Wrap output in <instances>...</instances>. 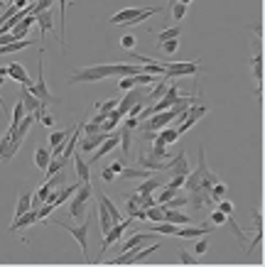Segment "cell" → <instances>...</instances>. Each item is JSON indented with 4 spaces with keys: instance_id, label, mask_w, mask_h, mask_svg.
I'll use <instances>...</instances> for the list:
<instances>
[{
    "instance_id": "cell-1",
    "label": "cell",
    "mask_w": 265,
    "mask_h": 267,
    "mask_svg": "<svg viewBox=\"0 0 265 267\" xmlns=\"http://www.w3.org/2000/svg\"><path fill=\"white\" fill-rule=\"evenodd\" d=\"M142 74V64H96L79 69L74 74H69V83H94V81H106L113 76H135Z\"/></svg>"
},
{
    "instance_id": "cell-2",
    "label": "cell",
    "mask_w": 265,
    "mask_h": 267,
    "mask_svg": "<svg viewBox=\"0 0 265 267\" xmlns=\"http://www.w3.org/2000/svg\"><path fill=\"white\" fill-rule=\"evenodd\" d=\"M157 13H162V5H150V8H140L138 5V8H125L121 13H116L108 22L110 25H118V27H123V25H138V22L150 20Z\"/></svg>"
},
{
    "instance_id": "cell-3",
    "label": "cell",
    "mask_w": 265,
    "mask_h": 267,
    "mask_svg": "<svg viewBox=\"0 0 265 267\" xmlns=\"http://www.w3.org/2000/svg\"><path fill=\"white\" fill-rule=\"evenodd\" d=\"M45 223H49V226H57V228L66 231V233H69V236H71L79 243V248H81V252H84V255L89 252V228H91V216H89L86 220H81L79 226H71V223H66V220H52V218H45Z\"/></svg>"
},
{
    "instance_id": "cell-4",
    "label": "cell",
    "mask_w": 265,
    "mask_h": 267,
    "mask_svg": "<svg viewBox=\"0 0 265 267\" xmlns=\"http://www.w3.org/2000/svg\"><path fill=\"white\" fill-rule=\"evenodd\" d=\"M27 88H30L42 103H47V106L62 101L59 96L49 94V88H47V81H45V47H42V45H40V62H37V81H32V86H27Z\"/></svg>"
},
{
    "instance_id": "cell-5",
    "label": "cell",
    "mask_w": 265,
    "mask_h": 267,
    "mask_svg": "<svg viewBox=\"0 0 265 267\" xmlns=\"http://www.w3.org/2000/svg\"><path fill=\"white\" fill-rule=\"evenodd\" d=\"M94 199V187L91 182H81V187L77 189V194L69 199V218H84L86 206Z\"/></svg>"
},
{
    "instance_id": "cell-6",
    "label": "cell",
    "mask_w": 265,
    "mask_h": 267,
    "mask_svg": "<svg viewBox=\"0 0 265 267\" xmlns=\"http://www.w3.org/2000/svg\"><path fill=\"white\" fill-rule=\"evenodd\" d=\"M202 66H199V59L197 62H165V79H179V76H194L199 74Z\"/></svg>"
},
{
    "instance_id": "cell-7",
    "label": "cell",
    "mask_w": 265,
    "mask_h": 267,
    "mask_svg": "<svg viewBox=\"0 0 265 267\" xmlns=\"http://www.w3.org/2000/svg\"><path fill=\"white\" fill-rule=\"evenodd\" d=\"M133 220H135V218H130V216H128V218L118 220V223H113V226H110V231H108V233H103V245H101V252H98V257H103L108 248H113L116 243H121V240H123L125 228H128V226H130Z\"/></svg>"
},
{
    "instance_id": "cell-8",
    "label": "cell",
    "mask_w": 265,
    "mask_h": 267,
    "mask_svg": "<svg viewBox=\"0 0 265 267\" xmlns=\"http://www.w3.org/2000/svg\"><path fill=\"white\" fill-rule=\"evenodd\" d=\"M172 120H177V115L172 110H160L155 115H150L147 120L140 123V130H147V132H160L162 127H167Z\"/></svg>"
},
{
    "instance_id": "cell-9",
    "label": "cell",
    "mask_w": 265,
    "mask_h": 267,
    "mask_svg": "<svg viewBox=\"0 0 265 267\" xmlns=\"http://www.w3.org/2000/svg\"><path fill=\"white\" fill-rule=\"evenodd\" d=\"M20 101H22V106H25L27 113H34V118H40L42 113H47V103H42L27 86H20Z\"/></svg>"
},
{
    "instance_id": "cell-10",
    "label": "cell",
    "mask_w": 265,
    "mask_h": 267,
    "mask_svg": "<svg viewBox=\"0 0 265 267\" xmlns=\"http://www.w3.org/2000/svg\"><path fill=\"white\" fill-rule=\"evenodd\" d=\"M138 101H145V94H142L140 88L135 86V88H130V91H125V96H123V101H118V113L125 118V113L133 108Z\"/></svg>"
},
{
    "instance_id": "cell-11",
    "label": "cell",
    "mask_w": 265,
    "mask_h": 267,
    "mask_svg": "<svg viewBox=\"0 0 265 267\" xmlns=\"http://www.w3.org/2000/svg\"><path fill=\"white\" fill-rule=\"evenodd\" d=\"M211 233V226H177V238H192V240H197V238L202 236H209Z\"/></svg>"
},
{
    "instance_id": "cell-12",
    "label": "cell",
    "mask_w": 265,
    "mask_h": 267,
    "mask_svg": "<svg viewBox=\"0 0 265 267\" xmlns=\"http://www.w3.org/2000/svg\"><path fill=\"white\" fill-rule=\"evenodd\" d=\"M8 79L10 81H20V86H32V79L30 74H27V69L22 66V64H8Z\"/></svg>"
},
{
    "instance_id": "cell-13",
    "label": "cell",
    "mask_w": 265,
    "mask_h": 267,
    "mask_svg": "<svg viewBox=\"0 0 265 267\" xmlns=\"http://www.w3.org/2000/svg\"><path fill=\"white\" fill-rule=\"evenodd\" d=\"M155 172H150V169H145V167H123V172L118 174V179H123V182H138V179H147V176H153Z\"/></svg>"
},
{
    "instance_id": "cell-14",
    "label": "cell",
    "mask_w": 265,
    "mask_h": 267,
    "mask_svg": "<svg viewBox=\"0 0 265 267\" xmlns=\"http://www.w3.org/2000/svg\"><path fill=\"white\" fill-rule=\"evenodd\" d=\"M34 20H37L34 25L40 27V45H42V42H45V34L54 27V15H52V10H45V13H37Z\"/></svg>"
},
{
    "instance_id": "cell-15",
    "label": "cell",
    "mask_w": 265,
    "mask_h": 267,
    "mask_svg": "<svg viewBox=\"0 0 265 267\" xmlns=\"http://www.w3.org/2000/svg\"><path fill=\"white\" fill-rule=\"evenodd\" d=\"M167 172L172 174H189V159H187V152H179L177 157H170L167 159Z\"/></svg>"
},
{
    "instance_id": "cell-16",
    "label": "cell",
    "mask_w": 265,
    "mask_h": 267,
    "mask_svg": "<svg viewBox=\"0 0 265 267\" xmlns=\"http://www.w3.org/2000/svg\"><path fill=\"white\" fill-rule=\"evenodd\" d=\"M250 76H253V81H255L258 86L263 83V49H260V45H258L255 57L250 59Z\"/></svg>"
},
{
    "instance_id": "cell-17",
    "label": "cell",
    "mask_w": 265,
    "mask_h": 267,
    "mask_svg": "<svg viewBox=\"0 0 265 267\" xmlns=\"http://www.w3.org/2000/svg\"><path fill=\"white\" fill-rule=\"evenodd\" d=\"M108 135L110 132H94V135H86V138L81 140V145H79V150H81V152H94L96 147L106 140Z\"/></svg>"
},
{
    "instance_id": "cell-18",
    "label": "cell",
    "mask_w": 265,
    "mask_h": 267,
    "mask_svg": "<svg viewBox=\"0 0 265 267\" xmlns=\"http://www.w3.org/2000/svg\"><path fill=\"white\" fill-rule=\"evenodd\" d=\"M32 223H37V208H30L27 213H22L20 218L13 220V226H10V233H17V231H22V228H27Z\"/></svg>"
},
{
    "instance_id": "cell-19",
    "label": "cell",
    "mask_w": 265,
    "mask_h": 267,
    "mask_svg": "<svg viewBox=\"0 0 265 267\" xmlns=\"http://www.w3.org/2000/svg\"><path fill=\"white\" fill-rule=\"evenodd\" d=\"M37 42L34 39H15L10 45H0V57H8V54H15L20 49H27V47H34Z\"/></svg>"
},
{
    "instance_id": "cell-20",
    "label": "cell",
    "mask_w": 265,
    "mask_h": 267,
    "mask_svg": "<svg viewBox=\"0 0 265 267\" xmlns=\"http://www.w3.org/2000/svg\"><path fill=\"white\" fill-rule=\"evenodd\" d=\"M165 220H170L174 226H189V223H194V218L187 216V213H182L179 208H165Z\"/></svg>"
},
{
    "instance_id": "cell-21",
    "label": "cell",
    "mask_w": 265,
    "mask_h": 267,
    "mask_svg": "<svg viewBox=\"0 0 265 267\" xmlns=\"http://www.w3.org/2000/svg\"><path fill=\"white\" fill-rule=\"evenodd\" d=\"M118 135H121V150H123V155L128 157L130 155V147H133V140H135V130L121 125L118 127Z\"/></svg>"
},
{
    "instance_id": "cell-22",
    "label": "cell",
    "mask_w": 265,
    "mask_h": 267,
    "mask_svg": "<svg viewBox=\"0 0 265 267\" xmlns=\"http://www.w3.org/2000/svg\"><path fill=\"white\" fill-rule=\"evenodd\" d=\"M253 223H255V228H258V231H255L253 243L246 248V252H248V255L255 250V245H260V243H263V216H260V211H253Z\"/></svg>"
},
{
    "instance_id": "cell-23",
    "label": "cell",
    "mask_w": 265,
    "mask_h": 267,
    "mask_svg": "<svg viewBox=\"0 0 265 267\" xmlns=\"http://www.w3.org/2000/svg\"><path fill=\"white\" fill-rule=\"evenodd\" d=\"M167 86H170V79H165V76H157L155 88H153L150 94L145 96V103H150V101H160V98L165 96V91H167Z\"/></svg>"
},
{
    "instance_id": "cell-24",
    "label": "cell",
    "mask_w": 265,
    "mask_h": 267,
    "mask_svg": "<svg viewBox=\"0 0 265 267\" xmlns=\"http://www.w3.org/2000/svg\"><path fill=\"white\" fill-rule=\"evenodd\" d=\"M71 159H74V169H77L79 182H91V167H89V162L81 159L79 155H74Z\"/></svg>"
},
{
    "instance_id": "cell-25",
    "label": "cell",
    "mask_w": 265,
    "mask_h": 267,
    "mask_svg": "<svg viewBox=\"0 0 265 267\" xmlns=\"http://www.w3.org/2000/svg\"><path fill=\"white\" fill-rule=\"evenodd\" d=\"M49 159H52V150L49 147H37L34 150V157H32V162H34V167L37 169H47V164H49Z\"/></svg>"
},
{
    "instance_id": "cell-26",
    "label": "cell",
    "mask_w": 265,
    "mask_h": 267,
    "mask_svg": "<svg viewBox=\"0 0 265 267\" xmlns=\"http://www.w3.org/2000/svg\"><path fill=\"white\" fill-rule=\"evenodd\" d=\"M160 187H162V179H157V172H155L153 176H147L145 182H140L135 191H138V194H153V191H157Z\"/></svg>"
},
{
    "instance_id": "cell-27",
    "label": "cell",
    "mask_w": 265,
    "mask_h": 267,
    "mask_svg": "<svg viewBox=\"0 0 265 267\" xmlns=\"http://www.w3.org/2000/svg\"><path fill=\"white\" fill-rule=\"evenodd\" d=\"M66 5L69 0H59V45L66 52V27H64V20H66Z\"/></svg>"
},
{
    "instance_id": "cell-28",
    "label": "cell",
    "mask_w": 265,
    "mask_h": 267,
    "mask_svg": "<svg viewBox=\"0 0 265 267\" xmlns=\"http://www.w3.org/2000/svg\"><path fill=\"white\" fill-rule=\"evenodd\" d=\"M32 208V191H25L20 199H17V206H15V216L13 218H20L22 213H27Z\"/></svg>"
},
{
    "instance_id": "cell-29",
    "label": "cell",
    "mask_w": 265,
    "mask_h": 267,
    "mask_svg": "<svg viewBox=\"0 0 265 267\" xmlns=\"http://www.w3.org/2000/svg\"><path fill=\"white\" fill-rule=\"evenodd\" d=\"M98 226H101V233H108L110 226H113V220H110V213L108 208L98 201Z\"/></svg>"
},
{
    "instance_id": "cell-30",
    "label": "cell",
    "mask_w": 265,
    "mask_h": 267,
    "mask_svg": "<svg viewBox=\"0 0 265 267\" xmlns=\"http://www.w3.org/2000/svg\"><path fill=\"white\" fill-rule=\"evenodd\" d=\"M150 233H155V236L157 233H160V236H174V233H177V226L170 223V220H157Z\"/></svg>"
},
{
    "instance_id": "cell-31",
    "label": "cell",
    "mask_w": 265,
    "mask_h": 267,
    "mask_svg": "<svg viewBox=\"0 0 265 267\" xmlns=\"http://www.w3.org/2000/svg\"><path fill=\"white\" fill-rule=\"evenodd\" d=\"M69 159H64L62 155L59 157H52L49 159V164H47V169H45V179H49V176H54L57 172H62L64 169V164H66Z\"/></svg>"
},
{
    "instance_id": "cell-32",
    "label": "cell",
    "mask_w": 265,
    "mask_h": 267,
    "mask_svg": "<svg viewBox=\"0 0 265 267\" xmlns=\"http://www.w3.org/2000/svg\"><path fill=\"white\" fill-rule=\"evenodd\" d=\"M179 34H182V27H179V25H174V27H167V30L157 32V34H155L157 45H160V42H167V39H179Z\"/></svg>"
},
{
    "instance_id": "cell-33",
    "label": "cell",
    "mask_w": 265,
    "mask_h": 267,
    "mask_svg": "<svg viewBox=\"0 0 265 267\" xmlns=\"http://www.w3.org/2000/svg\"><path fill=\"white\" fill-rule=\"evenodd\" d=\"M25 115H27V110H25V106H22V101H17L15 108H13V113H10V130L20 125V120H22Z\"/></svg>"
},
{
    "instance_id": "cell-34",
    "label": "cell",
    "mask_w": 265,
    "mask_h": 267,
    "mask_svg": "<svg viewBox=\"0 0 265 267\" xmlns=\"http://www.w3.org/2000/svg\"><path fill=\"white\" fill-rule=\"evenodd\" d=\"M96 113H103V115H108L110 110L118 108V101L116 98H106V101H96Z\"/></svg>"
},
{
    "instance_id": "cell-35",
    "label": "cell",
    "mask_w": 265,
    "mask_h": 267,
    "mask_svg": "<svg viewBox=\"0 0 265 267\" xmlns=\"http://www.w3.org/2000/svg\"><path fill=\"white\" fill-rule=\"evenodd\" d=\"M160 250V243H155V245H147V248H142V250H138V248H133V252H135V257H133V265H138L140 260H145L147 255H153V252Z\"/></svg>"
},
{
    "instance_id": "cell-36",
    "label": "cell",
    "mask_w": 265,
    "mask_h": 267,
    "mask_svg": "<svg viewBox=\"0 0 265 267\" xmlns=\"http://www.w3.org/2000/svg\"><path fill=\"white\" fill-rule=\"evenodd\" d=\"M157 135H160V140L165 142V145H170V142H177V140H179V132H177V127H170V125L162 127Z\"/></svg>"
},
{
    "instance_id": "cell-37",
    "label": "cell",
    "mask_w": 265,
    "mask_h": 267,
    "mask_svg": "<svg viewBox=\"0 0 265 267\" xmlns=\"http://www.w3.org/2000/svg\"><path fill=\"white\" fill-rule=\"evenodd\" d=\"M187 8H189V5H184V3H174V5L170 8L172 20H174V22H182L184 15H187Z\"/></svg>"
},
{
    "instance_id": "cell-38",
    "label": "cell",
    "mask_w": 265,
    "mask_h": 267,
    "mask_svg": "<svg viewBox=\"0 0 265 267\" xmlns=\"http://www.w3.org/2000/svg\"><path fill=\"white\" fill-rule=\"evenodd\" d=\"M187 204H189V199L184 194H174L170 201H165L162 206H165V208H182V206H187Z\"/></svg>"
},
{
    "instance_id": "cell-39",
    "label": "cell",
    "mask_w": 265,
    "mask_h": 267,
    "mask_svg": "<svg viewBox=\"0 0 265 267\" xmlns=\"http://www.w3.org/2000/svg\"><path fill=\"white\" fill-rule=\"evenodd\" d=\"M157 47H160V52H162V54L172 57V54H177V49H179V42H177V39H167V42H160Z\"/></svg>"
},
{
    "instance_id": "cell-40",
    "label": "cell",
    "mask_w": 265,
    "mask_h": 267,
    "mask_svg": "<svg viewBox=\"0 0 265 267\" xmlns=\"http://www.w3.org/2000/svg\"><path fill=\"white\" fill-rule=\"evenodd\" d=\"M209 196H211V199H214V204H216L218 199H223V196H226V184H223V182H216L214 187L209 189Z\"/></svg>"
},
{
    "instance_id": "cell-41",
    "label": "cell",
    "mask_w": 265,
    "mask_h": 267,
    "mask_svg": "<svg viewBox=\"0 0 265 267\" xmlns=\"http://www.w3.org/2000/svg\"><path fill=\"white\" fill-rule=\"evenodd\" d=\"M184 179H187V176H184V174H174V176H172L170 182H167V184H162V187L172 189V191H179V189L184 187Z\"/></svg>"
},
{
    "instance_id": "cell-42",
    "label": "cell",
    "mask_w": 265,
    "mask_h": 267,
    "mask_svg": "<svg viewBox=\"0 0 265 267\" xmlns=\"http://www.w3.org/2000/svg\"><path fill=\"white\" fill-rule=\"evenodd\" d=\"M57 0H37V3H32V15H37V13H45L49 10L52 5H54Z\"/></svg>"
},
{
    "instance_id": "cell-43",
    "label": "cell",
    "mask_w": 265,
    "mask_h": 267,
    "mask_svg": "<svg viewBox=\"0 0 265 267\" xmlns=\"http://www.w3.org/2000/svg\"><path fill=\"white\" fill-rule=\"evenodd\" d=\"M226 226H229V228H231V231L236 233V240H246V233H243V231L238 228V223H236V218H234V213H231V216L226 218Z\"/></svg>"
},
{
    "instance_id": "cell-44",
    "label": "cell",
    "mask_w": 265,
    "mask_h": 267,
    "mask_svg": "<svg viewBox=\"0 0 265 267\" xmlns=\"http://www.w3.org/2000/svg\"><path fill=\"white\" fill-rule=\"evenodd\" d=\"M177 255H179V262H182V265H197V255L182 250V248H179V252H177Z\"/></svg>"
},
{
    "instance_id": "cell-45",
    "label": "cell",
    "mask_w": 265,
    "mask_h": 267,
    "mask_svg": "<svg viewBox=\"0 0 265 267\" xmlns=\"http://www.w3.org/2000/svg\"><path fill=\"white\" fill-rule=\"evenodd\" d=\"M54 208H57V206H54V204H49V201H47V204H42L40 208H37V220H45V218L49 216V213L54 211Z\"/></svg>"
},
{
    "instance_id": "cell-46",
    "label": "cell",
    "mask_w": 265,
    "mask_h": 267,
    "mask_svg": "<svg viewBox=\"0 0 265 267\" xmlns=\"http://www.w3.org/2000/svg\"><path fill=\"white\" fill-rule=\"evenodd\" d=\"M226 218H229V216H226V213H221L218 208H214V211H211V216H209V220H211L214 226H226Z\"/></svg>"
},
{
    "instance_id": "cell-47",
    "label": "cell",
    "mask_w": 265,
    "mask_h": 267,
    "mask_svg": "<svg viewBox=\"0 0 265 267\" xmlns=\"http://www.w3.org/2000/svg\"><path fill=\"white\" fill-rule=\"evenodd\" d=\"M216 208L221 211V213H226V216H231V213H234V204H231V201H226V199H218Z\"/></svg>"
},
{
    "instance_id": "cell-48",
    "label": "cell",
    "mask_w": 265,
    "mask_h": 267,
    "mask_svg": "<svg viewBox=\"0 0 265 267\" xmlns=\"http://www.w3.org/2000/svg\"><path fill=\"white\" fill-rule=\"evenodd\" d=\"M118 88H121V91H130V88H135V76H123V79L118 81Z\"/></svg>"
},
{
    "instance_id": "cell-49",
    "label": "cell",
    "mask_w": 265,
    "mask_h": 267,
    "mask_svg": "<svg viewBox=\"0 0 265 267\" xmlns=\"http://www.w3.org/2000/svg\"><path fill=\"white\" fill-rule=\"evenodd\" d=\"M209 250V240H206V238H199V240H197V245H194V255H197V257H199V255H204V252Z\"/></svg>"
},
{
    "instance_id": "cell-50",
    "label": "cell",
    "mask_w": 265,
    "mask_h": 267,
    "mask_svg": "<svg viewBox=\"0 0 265 267\" xmlns=\"http://www.w3.org/2000/svg\"><path fill=\"white\" fill-rule=\"evenodd\" d=\"M135 42H138V39H135L133 34H125L123 39H121V47H123V49H128V52H133V47H135Z\"/></svg>"
},
{
    "instance_id": "cell-51",
    "label": "cell",
    "mask_w": 265,
    "mask_h": 267,
    "mask_svg": "<svg viewBox=\"0 0 265 267\" xmlns=\"http://www.w3.org/2000/svg\"><path fill=\"white\" fill-rule=\"evenodd\" d=\"M145 108V101H138V103H135V106H133V108L128 110V113H125V115H130V118H138V115H140V110Z\"/></svg>"
},
{
    "instance_id": "cell-52",
    "label": "cell",
    "mask_w": 265,
    "mask_h": 267,
    "mask_svg": "<svg viewBox=\"0 0 265 267\" xmlns=\"http://www.w3.org/2000/svg\"><path fill=\"white\" fill-rule=\"evenodd\" d=\"M101 179H103V182H116L118 176H116V172H113L110 167H106V169H101Z\"/></svg>"
},
{
    "instance_id": "cell-53",
    "label": "cell",
    "mask_w": 265,
    "mask_h": 267,
    "mask_svg": "<svg viewBox=\"0 0 265 267\" xmlns=\"http://www.w3.org/2000/svg\"><path fill=\"white\" fill-rule=\"evenodd\" d=\"M123 120H125L123 125H125V127H130V130H138V127H140V123H138V118H130V115H125Z\"/></svg>"
},
{
    "instance_id": "cell-54",
    "label": "cell",
    "mask_w": 265,
    "mask_h": 267,
    "mask_svg": "<svg viewBox=\"0 0 265 267\" xmlns=\"http://www.w3.org/2000/svg\"><path fill=\"white\" fill-rule=\"evenodd\" d=\"M37 120H40V123H42V125H47V127H52V125H54V118H52V115H49V113H42V115H40V118H37Z\"/></svg>"
},
{
    "instance_id": "cell-55",
    "label": "cell",
    "mask_w": 265,
    "mask_h": 267,
    "mask_svg": "<svg viewBox=\"0 0 265 267\" xmlns=\"http://www.w3.org/2000/svg\"><path fill=\"white\" fill-rule=\"evenodd\" d=\"M108 167H110V169H113V172H116V176H118V174L123 172V167H125V164H123V162H110Z\"/></svg>"
},
{
    "instance_id": "cell-56",
    "label": "cell",
    "mask_w": 265,
    "mask_h": 267,
    "mask_svg": "<svg viewBox=\"0 0 265 267\" xmlns=\"http://www.w3.org/2000/svg\"><path fill=\"white\" fill-rule=\"evenodd\" d=\"M248 30H253V32H255V34H258V39H263V25H260V22H255V25H250Z\"/></svg>"
},
{
    "instance_id": "cell-57",
    "label": "cell",
    "mask_w": 265,
    "mask_h": 267,
    "mask_svg": "<svg viewBox=\"0 0 265 267\" xmlns=\"http://www.w3.org/2000/svg\"><path fill=\"white\" fill-rule=\"evenodd\" d=\"M5 81H8V69L0 66V83H5Z\"/></svg>"
},
{
    "instance_id": "cell-58",
    "label": "cell",
    "mask_w": 265,
    "mask_h": 267,
    "mask_svg": "<svg viewBox=\"0 0 265 267\" xmlns=\"http://www.w3.org/2000/svg\"><path fill=\"white\" fill-rule=\"evenodd\" d=\"M174 3H177V0H167V5H165L162 10H170V8H172V5H174Z\"/></svg>"
},
{
    "instance_id": "cell-59",
    "label": "cell",
    "mask_w": 265,
    "mask_h": 267,
    "mask_svg": "<svg viewBox=\"0 0 265 267\" xmlns=\"http://www.w3.org/2000/svg\"><path fill=\"white\" fill-rule=\"evenodd\" d=\"M3 10H5V3H3V0H0V13H3Z\"/></svg>"
},
{
    "instance_id": "cell-60",
    "label": "cell",
    "mask_w": 265,
    "mask_h": 267,
    "mask_svg": "<svg viewBox=\"0 0 265 267\" xmlns=\"http://www.w3.org/2000/svg\"><path fill=\"white\" fill-rule=\"evenodd\" d=\"M177 3H184V5H189V3H192V0H177Z\"/></svg>"
},
{
    "instance_id": "cell-61",
    "label": "cell",
    "mask_w": 265,
    "mask_h": 267,
    "mask_svg": "<svg viewBox=\"0 0 265 267\" xmlns=\"http://www.w3.org/2000/svg\"><path fill=\"white\" fill-rule=\"evenodd\" d=\"M8 3H13V5H17V3H20V0H8Z\"/></svg>"
},
{
    "instance_id": "cell-62",
    "label": "cell",
    "mask_w": 265,
    "mask_h": 267,
    "mask_svg": "<svg viewBox=\"0 0 265 267\" xmlns=\"http://www.w3.org/2000/svg\"><path fill=\"white\" fill-rule=\"evenodd\" d=\"M30 3H32V0H30Z\"/></svg>"
}]
</instances>
